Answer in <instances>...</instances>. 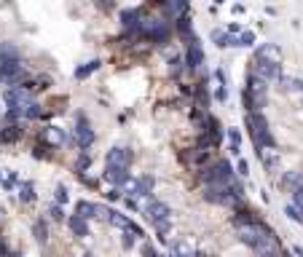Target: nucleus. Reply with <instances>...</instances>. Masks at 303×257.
<instances>
[{
  "mask_svg": "<svg viewBox=\"0 0 303 257\" xmlns=\"http://www.w3.org/2000/svg\"><path fill=\"white\" fill-rule=\"evenodd\" d=\"M204 198L210 204H220V206H239L244 198V188L242 182H236V177L231 182H217V185H207L204 188Z\"/></svg>",
  "mask_w": 303,
  "mask_h": 257,
  "instance_id": "1",
  "label": "nucleus"
},
{
  "mask_svg": "<svg viewBox=\"0 0 303 257\" xmlns=\"http://www.w3.org/2000/svg\"><path fill=\"white\" fill-rule=\"evenodd\" d=\"M247 126H250V137L255 142V150H274L277 148V139H274L271 129H268V121L260 110L247 113Z\"/></svg>",
  "mask_w": 303,
  "mask_h": 257,
  "instance_id": "2",
  "label": "nucleus"
},
{
  "mask_svg": "<svg viewBox=\"0 0 303 257\" xmlns=\"http://www.w3.org/2000/svg\"><path fill=\"white\" fill-rule=\"evenodd\" d=\"M266 102H268V83L250 72L247 86H244V107H247V113H258L260 107H266Z\"/></svg>",
  "mask_w": 303,
  "mask_h": 257,
  "instance_id": "3",
  "label": "nucleus"
},
{
  "mask_svg": "<svg viewBox=\"0 0 303 257\" xmlns=\"http://www.w3.org/2000/svg\"><path fill=\"white\" fill-rule=\"evenodd\" d=\"M198 179H201L204 185H217V182H231L233 179V166H231V161H215V164L210 166H204L201 171H198Z\"/></svg>",
  "mask_w": 303,
  "mask_h": 257,
  "instance_id": "4",
  "label": "nucleus"
},
{
  "mask_svg": "<svg viewBox=\"0 0 303 257\" xmlns=\"http://www.w3.org/2000/svg\"><path fill=\"white\" fill-rule=\"evenodd\" d=\"M268 233H274V231H271V228L263 223V220L252 223V225H239V228H236V239H239L242 244H247L250 249H255V246L266 239Z\"/></svg>",
  "mask_w": 303,
  "mask_h": 257,
  "instance_id": "5",
  "label": "nucleus"
},
{
  "mask_svg": "<svg viewBox=\"0 0 303 257\" xmlns=\"http://www.w3.org/2000/svg\"><path fill=\"white\" fill-rule=\"evenodd\" d=\"M94 139H97V134H94L89 118L83 116V113H78V121H75V145L81 150H89L94 145Z\"/></svg>",
  "mask_w": 303,
  "mask_h": 257,
  "instance_id": "6",
  "label": "nucleus"
},
{
  "mask_svg": "<svg viewBox=\"0 0 303 257\" xmlns=\"http://www.w3.org/2000/svg\"><path fill=\"white\" fill-rule=\"evenodd\" d=\"M24 64L22 59L19 62H0V83L3 86H19L24 78Z\"/></svg>",
  "mask_w": 303,
  "mask_h": 257,
  "instance_id": "7",
  "label": "nucleus"
},
{
  "mask_svg": "<svg viewBox=\"0 0 303 257\" xmlns=\"http://www.w3.org/2000/svg\"><path fill=\"white\" fill-rule=\"evenodd\" d=\"M252 75H258V78H263L266 83H268V81H279V78H282V64L252 56Z\"/></svg>",
  "mask_w": 303,
  "mask_h": 257,
  "instance_id": "8",
  "label": "nucleus"
},
{
  "mask_svg": "<svg viewBox=\"0 0 303 257\" xmlns=\"http://www.w3.org/2000/svg\"><path fill=\"white\" fill-rule=\"evenodd\" d=\"M145 217L150 220V225H158V223L172 220V209H169L164 201H156V198H150V201L145 204Z\"/></svg>",
  "mask_w": 303,
  "mask_h": 257,
  "instance_id": "9",
  "label": "nucleus"
},
{
  "mask_svg": "<svg viewBox=\"0 0 303 257\" xmlns=\"http://www.w3.org/2000/svg\"><path fill=\"white\" fill-rule=\"evenodd\" d=\"M185 67L188 70H201L204 67V49H201V41L193 35L188 41V54H185Z\"/></svg>",
  "mask_w": 303,
  "mask_h": 257,
  "instance_id": "10",
  "label": "nucleus"
},
{
  "mask_svg": "<svg viewBox=\"0 0 303 257\" xmlns=\"http://www.w3.org/2000/svg\"><path fill=\"white\" fill-rule=\"evenodd\" d=\"M252 252H255V257H285V252H282V244H279V239H277V233H268Z\"/></svg>",
  "mask_w": 303,
  "mask_h": 257,
  "instance_id": "11",
  "label": "nucleus"
},
{
  "mask_svg": "<svg viewBox=\"0 0 303 257\" xmlns=\"http://www.w3.org/2000/svg\"><path fill=\"white\" fill-rule=\"evenodd\" d=\"M105 166H124V169H129L131 166V150L124 148V145L110 148L108 156H105Z\"/></svg>",
  "mask_w": 303,
  "mask_h": 257,
  "instance_id": "12",
  "label": "nucleus"
},
{
  "mask_svg": "<svg viewBox=\"0 0 303 257\" xmlns=\"http://www.w3.org/2000/svg\"><path fill=\"white\" fill-rule=\"evenodd\" d=\"M158 3H161V8H164L166 19H172V22H180V19L188 14V8H191L188 0H158Z\"/></svg>",
  "mask_w": 303,
  "mask_h": 257,
  "instance_id": "13",
  "label": "nucleus"
},
{
  "mask_svg": "<svg viewBox=\"0 0 303 257\" xmlns=\"http://www.w3.org/2000/svg\"><path fill=\"white\" fill-rule=\"evenodd\" d=\"M143 11L140 8H129V11L121 14V24H124V30L129 35H140V27H143Z\"/></svg>",
  "mask_w": 303,
  "mask_h": 257,
  "instance_id": "14",
  "label": "nucleus"
},
{
  "mask_svg": "<svg viewBox=\"0 0 303 257\" xmlns=\"http://www.w3.org/2000/svg\"><path fill=\"white\" fill-rule=\"evenodd\" d=\"M41 139L46 142V145H51V148H62L64 142H73V137H68V134H64V129H59V126H46Z\"/></svg>",
  "mask_w": 303,
  "mask_h": 257,
  "instance_id": "15",
  "label": "nucleus"
},
{
  "mask_svg": "<svg viewBox=\"0 0 303 257\" xmlns=\"http://www.w3.org/2000/svg\"><path fill=\"white\" fill-rule=\"evenodd\" d=\"M102 179L116 188H124V182L129 179V169L124 166H105V171H102Z\"/></svg>",
  "mask_w": 303,
  "mask_h": 257,
  "instance_id": "16",
  "label": "nucleus"
},
{
  "mask_svg": "<svg viewBox=\"0 0 303 257\" xmlns=\"http://www.w3.org/2000/svg\"><path fill=\"white\" fill-rule=\"evenodd\" d=\"M255 56H258V59H266V62H277V64H282V51H279V46H277V43H260V46H258V51H255Z\"/></svg>",
  "mask_w": 303,
  "mask_h": 257,
  "instance_id": "17",
  "label": "nucleus"
},
{
  "mask_svg": "<svg viewBox=\"0 0 303 257\" xmlns=\"http://www.w3.org/2000/svg\"><path fill=\"white\" fill-rule=\"evenodd\" d=\"M68 228L73 231V236H78V239H86V236H91L89 220H83V217H78V214H70V217H68Z\"/></svg>",
  "mask_w": 303,
  "mask_h": 257,
  "instance_id": "18",
  "label": "nucleus"
},
{
  "mask_svg": "<svg viewBox=\"0 0 303 257\" xmlns=\"http://www.w3.org/2000/svg\"><path fill=\"white\" fill-rule=\"evenodd\" d=\"M22 137H24V129L19 126V123H11V126L0 129V142H3V145H14V142H19Z\"/></svg>",
  "mask_w": 303,
  "mask_h": 257,
  "instance_id": "19",
  "label": "nucleus"
},
{
  "mask_svg": "<svg viewBox=\"0 0 303 257\" xmlns=\"http://www.w3.org/2000/svg\"><path fill=\"white\" fill-rule=\"evenodd\" d=\"M260 217L252 212V209H247V206H242V209H236L233 212V217H231V223L239 228V225H252V223H258Z\"/></svg>",
  "mask_w": 303,
  "mask_h": 257,
  "instance_id": "20",
  "label": "nucleus"
},
{
  "mask_svg": "<svg viewBox=\"0 0 303 257\" xmlns=\"http://www.w3.org/2000/svg\"><path fill=\"white\" fill-rule=\"evenodd\" d=\"M75 214H78V217H83V220H94V217L99 214V204L86 201V198H83V201H78V204H75Z\"/></svg>",
  "mask_w": 303,
  "mask_h": 257,
  "instance_id": "21",
  "label": "nucleus"
},
{
  "mask_svg": "<svg viewBox=\"0 0 303 257\" xmlns=\"http://www.w3.org/2000/svg\"><path fill=\"white\" fill-rule=\"evenodd\" d=\"M153 185H156L153 174L137 177V193H140V198H150V193H153Z\"/></svg>",
  "mask_w": 303,
  "mask_h": 257,
  "instance_id": "22",
  "label": "nucleus"
},
{
  "mask_svg": "<svg viewBox=\"0 0 303 257\" xmlns=\"http://www.w3.org/2000/svg\"><path fill=\"white\" fill-rule=\"evenodd\" d=\"M19 116H22V118H27V121H32V118H41V104H38L35 99L24 102V104H22V110H19Z\"/></svg>",
  "mask_w": 303,
  "mask_h": 257,
  "instance_id": "23",
  "label": "nucleus"
},
{
  "mask_svg": "<svg viewBox=\"0 0 303 257\" xmlns=\"http://www.w3.org/2000/svg\"><path fill=\"white\" fill-rule=\"evenodd\" d=\"M0 62H19V49L14 43H0Z\"/></svg>",
  "mask_w": 303,
  "mask_h": 257,
  "instance_id": "24",
  "label": "nucleus"
},
{
  "mask_svg": "<svg viewBox=\"0 0 303 257\" xmlns=\"http://www.w3.org/2000/svg\"><path fill=\"white\" fill-rule=\"evenodd\" d=\"M212 41H215L217 49H228V46H233V35L223 32V30H212Z\"/></svg>",
  "mask_w": 303,
  "mask_h": 257,
  "instance_id": "25",
  "label": "nucleus"
},
{
  "mask_svg": "<svg viewBox=\"0 0 303 257\" xmlns=\"http://www.w3.org/2000/svg\"><path fill=\"white\" fill-rule=\"evenodd\" d=\"M19 198H22L24 204H32L35 201V185L30 182V179H24V182L19 185Z\"/></svg>",
  "mask_w": 303,
  "mask_h": 257,
  "instance_id": "26",
  "label": "nucleus"
},
{
  "mask_svg": "<svg viewBox=\"0 0 303 257\" xmlns=\"http://www.w3.org/2000/svg\"><path fill=\"white\" fill-rule=\"evenodd\" d=\"M282 185L295 190V188H300V185H303V174H300V171H287V174L282 177Z\"/></svg>",
  "mask_w": 303,
  "mask_h": 257,
  "instance_id": "27",
  "label": "nucleus"
},
{
  "mask_svg": "<svg viewBox=\"0 0 303 257\" xmlns=\"http://www.w3.org/2000/svg\"><path fill=\"white\" fill-rule=\"evenodd\" d=\"M32 233H35V239L41 241V244H46V241H49V225H46L43 220H35V225H32Z\"/></svg>",
  "mask_w": 303,
  "mask_h": 257,
  "instance_id": "28",
  "label": "nucleus"
},
{
  "mask_svg": "<svg viewBox=\"0 0 303 257\" xmlns=\"http://www.w3.org/2000/svg\"><path fill=\"white\" fill-rule=\"evenodd\" d=\"M99 59H94V62H89V64H83V67H78V70H75V78H78V81H83V78H89V75L94 72V70H99Z\"/></svg>",
  "mask_w": 303,
  "mask_h": 257,
  "instance_id": "29",
  "label": "nucleus"
},
{
  "mask_svg": "<svg viewBox=\"0 0 303 257\" xmlns=\"http://www.w3.org/2000/svg\"><path fill=\"white\" fill-rule=\"evenodd\" d=\"M89 164H91V156H89V150H81L78 161H75V171H78V174H83V169H89Z\"/></svg>",
  "mask_w": 303,
  "mask_h": 257,
  "instance_id": "30",
  "label": "nucleus"
},
{
  "mask_svg": "<svg viewBox=\"0 0 303 257\" xmlns=\"http://www.w3.org/2000/svg\"><path fill=\"white\" fill-rule=\"evenodd\" d=\"M255 43V35L252 32H242L239 38H233V46H239V49H247V46Z\"/></svg>",
  "mask_w": 303,
  "mask_h": 257,
  "instance_id": "31",
  "label": "nucleus"
},
{
  "mask_svg": "<svg viewBox=\"0 0 303 257\" xmlns=\"http://www.w3.org/2000/svg\"><path fill=\"white\" fill-rule=\"evenodd\" d=\"M228 142H231V153L239 156V145H242V134L236 129H228Z\"/></svg>",
  "mask_w": 303,
  "mask_h": 257,
  "instance_id": "32",
  "label": "nucleus"
},
{
  "mask_svg": "<svg viewBox=\"0 0 303 257\" xmlns=\"http://www.w3.org/2000/svg\"><path fill=\"white\" fill-rule=\"evenodd\" d=\"M175 257H193V249L185 241H177L175 244Z\"/></svg>",
  "mask_w": 303,
  "mask_h": 257,
  "instance_id": "33",
  "label": "nucleus"
},
{
  "mask_svg": "<svg viewBox=\"0 0 303 257\" xmlns=\"http://www.w3.org/2000/svg\"><path fill=\"white\" fill-rule=\"evenodd\" d=\"M292 206H295V209H298V212L303 214V185H300V188H295V190H292Z\"/></svg>",
  "mask_w": 303,
  "mask_h": 257,
  "instance_id": "34",
  "label": "nucleus"
},
{
  "mask_svg": "<svg viewBox=\"0 0 303 257\" xmlns=\"http://www.w3.org/2000/svg\"><path fill=\"white\" fill-rule=\"evenodd\" d=\"M169 72H172L175 78L183 72V59H180V56H172V59H169Z\"/></svg>",
  "mask_w": 303,
  "mask_h": 257,
  "instance_id": "35",
  "label": "nucleus"
},
{
  "mask_svg": "<svg viewBox=\"0 0 303 257\" xmlns=\"http://www.w3.org/2000/svg\"><path fill=\"white\" fill-rule=\"evenodd\" d=\"M70 201V196H68V188H64V185H56V204H68Z\"/></svg>",
  "mask_w": 303,
  "mask_h": 257,
  "instance_id": "36",
  "label": "nucleus"
},
{
  "mask_svg": "<svg viewBox=\"0 0 303 257\" xmlns=\"http://www.w3.org/2000/svg\"><path fill=\"white\" fill-rule=\"evenodd\" d=\"M177 32H180V35H188V32H191V19H188V16H183V19L177 22Z\"/></svg>",
  "mask_w": 303,
  "mask_h": 257,
  "instance_id": "37",
  "label": "nucleus"
},
{
  "mask_svg": "<svg viewBox=\"0 0 303 257\" xmlns=\"http://www.w3.org/2000/svg\"><path fill=\"white\" fill-rule=\"evenodd\" d=\"M285 212H287V217H290L292 223H303V214H300V212H298V209L292 206V204H290V206L285 209Z\"/></svg>",
  "mask_w": 303,
  "mask_h": 257,
  "instance_id": "38",
  "label": "nucleus"
},
{
  "mask_svg": "<svg viewBox=\"0 0 303 257\" xmlns=\"http://www.w3.org/2000/svg\"><path fill=\"white\" fill-rule=\"evenodd\" d=\"M156 231H158V239H161V241H166V233H169V220H166V223H158V225H156Z\"/></svg>",
  "mask_w": 303,
  "mask_h": 257,
  "instance_id": "39",
  "label": "nucleus"
},
{
  "mask_svg": "<svg viewBox=\"0 0 303 257\" xmlns=\"http://www.w3.org/2000/svg\"><path fill=\"white\" fill-rule=\"evenodd\" d=\"M121 246H124V249H131V246H134V236H129V231H124V239H121Z\"/></svg>",
  "mask_w": 303,
  "mask_h": 257,
  "instance_id": "40",
  "label": "nucleus"
},
{
  "mask_svg": "<svg viewBox=\"0 0 303 257\" xmlns=\"http://www.w3.org/2000/svg\"><path fill=\"white\" fill-rule=\"evenodd\" d=\"M51 217H54V220H64V209L59 204H54L51 206Z\"/></svg>",
  "mask_w": 303,
  "mask_h": 257,
  "instance_id": "41",
  "label": "nucleus"
},
{
  "mask_svg": "<svg viewBox=\"0 0 303 257\" xmlns=\"http://www.w3.org/2000/svg\"><path fill=\"white\" fill-rule=\"evenodd\" d=\"M143 257H158V252H156L153 246H150V244L145 241V244H143Z\"/></svg>",
  "mask_w": 303,
  "mask_h": 257,
  "instance_id": "42",
  "label": "nucleus"
},
{
  "mask_svg": "<svg viewBox=\"0 0 303 257\" xmlns=\"http://www.w3.org/2000/svg\"><path fill=\"white\" fill-rule=\"evenodd\" d=\"M239 174H242V177L250 174V166H247V161H244V158H239Z\"/></svg>",
  "mask_w": 303,
  "mask_h": 257,
  "instance_id": "43",
  "label": "nucleus"
},
{
  "mask_svg": "<svg viewBox=\"0 0 303 257\" xmlns=\"http://www.w3.org/2000/svg\"><path fill=\"white\" fill-rule=\"evenodd\" d=\"M105 196L110 198V201H118V198H121V190H118V188H113L110 193H105Z\"/></svg>",
  "mask_w": 303,
  "mask_h": 257,
  "instance_id": "44",
  "label": "nucleus"
},
{
  "mask_svg": "<svg viewBox=\"0 0 303 257\" xmlns=\"http://www.w3.org/2000/svg\"><path fill=\"white\" fill-rule=\"evenodd\" d=\"M292 252H295V257H303V246H292Z\"/></svg>",
  "mask_w": 303,
  "mask_h": 257,
  "instance_id": "45",
  "label": "nucleus"
},
{
  "mask_svg": "<svg viewBox=\"0 0 303 257\" xmlns=\"http://www.w3.org/2000/svg\"><path fill=\"white\" fill-rule=\"evenodd\" d=\"M0 182H3V171H0Z\"/></svg>",
  "mask_w": 303,
  "mask_h": 257,
  "instance_id": "46",
  "label": "nucleus"
},
{
  "mask_svg": "<svg viewBox=\"0 0 303 257\" xmlns=\"http://www.w3.org/2000/svg\"><path fill=\"white\" fill-rule=\"evenodd\" d=\"M215 3H223V0H215Z\"/></svg>",
  "mask_w": 303,
  "mask_h": 257,
  "instance_id": "47",
  "label": "nucleus"
},
{
  "mask_svg": "<svg viewBox=\"0 0 303 257\" xmlns=\"http://www.w3.org/2000/svg\"><path fill=\"white\" fill-rule=\"evenodd\" d=\"M166 257H175V254H166Z\"/></svg>",
  "mask_w": 303,
  "mask_h": 257,
  "instance_id": "48",
  "label": "nucleus"
},
{
  "mask_svg": "<svg viewBox=\"0 0 303 257\" xmlns=\"http://www.w3.org/2000/svg\"><path fill=\"white\" fill-rule=\"evenodd\" d=\"M0 116H3V110H0Z\"/></svg>",
  "mask_w": 303,
  "mask_h": 257,
  "instance_id": "49",
  "label": "nucleus"
}]
</instances>
